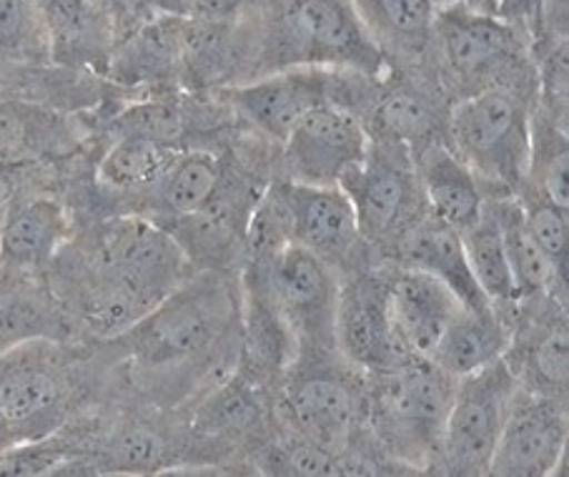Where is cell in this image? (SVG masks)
Segmentation results:
<instances>
[{"instance_id":"1","label":"cell","mask_w":569,"mask_h":477,"mask_svg":"<svg viewBox=\"0 0 569 477\" xmlns=\"http://www.w3.org/2000/svg\"><path fill=\"white\" fill-rule=\"evenodd\" d=\"M253 78L287 68L385 76L387 58L351 0H267L249 18Z\"/></svg>"},{"instance_id":"2","label":"cell","mask_w":569,"mask_h":477,"mask_svg":"<svg viewBox=\"0 0 569 477\" xmlns=\"http://www.w3.org/2000/svg\"><path fill=\"white\" fill-rule=\"evenodd\" d=\"M431 61L449 101L467 99L495 86L537 93L532 46L485 3L437 8Z\"/></svg>"},{"instance_id":"3","label":"cell","mask_w":569,"mask_h":477,"mask_svg":"<svg viewBox=\"0 0 569 477\" xmlns=\"http://www.w3.org/2000/svg\"><path fill=\"white\" fill-rule=\"evenodd\" d=\"M535 101V91L495 86L449 106V146L472 167L482 189L492 187L487 199L517 197L527 183Z\"/></svg>"},{"instance_id":"4","label":"cell","mask_w":569,"mask_h":477,"mask_svg":"<svg viewBox=\"0 0 569 477\" xmlns=\"http://www.w3.org/2000/svg\"><path fill=\"white\" fill-rule=\"evenodd\" d=\"M237 319V301L219 271L186 279L149 315L111 342H121L141 369H173L209 357Z\"/></svg>"},{"instance_id":"5","label":"cell","mask_w":569,"mask_h":477,"mask_svg":"<svg viewBox=\"0 0 569 477\" xmlns=\"http://www.w3.org/2000/svg\"><path fill=\"white\" fill-rule=\"evenodd\" d=\"M367 395V423L377 443L399 465L419 467L439 463L441 435L457 379L425 357L409 359L395 372L371 375Z\"/></svg>"},{"instance_id":"6","label":"cell","mask_w":569,"mask_h":477,"mask_svg":"<svg viewBox=\"0 0 569 477\" xmlns=\"http://www.w3.org/2000/svg\"><path fill=\"white\" fill-rule=\"evenodd\" d=\"M189 269L179 241L159 221L119 217L98 229L78 275L121 289L151 311L189 279Z\"/></svg>"},{"instance_id":"7","label":"cell","mask_w":569,"mask_h":477,"mask_svg":"<svg viewBox=\"0 0 569 477\" xmlns=\"http://www.w3.org/2000/svg\"><path fill=\"white\" fill-rule=\"evenodd\" d=\"M247 281L257 285L277 307L297 339L299 355L337 352L333 325L341 281L329 261L289 241L269 257H249Z\"/></svg>"},{"instance_id":"8","label":"cell","mask_w":569,"mask_h":477,"mask_svg":"<svg viewBox=\"0 0 569 477\" xmlns=\"http://www.w3.org/2000/svg\"><path fill=\"white\" fill-rule=\"evenodd\" d=\"M73 407V377L61 342L31 339L0 352V420L16 443L63 430Z\"/></svg>"},{"instance_id":"9","label":"cell","mask_w":569,"mask_h":477,"mask_svg":"<svg viewBox=\"0 0 569 477\" xmlns=\"http://www.w3.org/2000/svg\"><path fill=\"white\" fill-rule=\"evenodd\" d=\"M519 379L507 359L457 379L441 435L439 463L449 475H487Z\"/></svg>"},{"instance_id":"10","label":"cell","mask_w":569,"mask_h":477,"mask_svg":"<svg viewBox=\"0 0 569 477\" xmlns=\"http://www.w3.org/2000/svg\"><path fill=\"white\" fill-rule=\"evenodd\" d=\"M281 413L291 435L345 455L367 423V395L329 365V355L301 352L283 385Z\"/></svg>"},{"instance_id":"11","label":"cell","mask_w":569,"mask_h":477,"mask_svg":"<svg viewBox=\"0 0 569 477\" xmlns=\"http://www.w3.org/2000/svg\"><path fill=\"white\" fill-rule=\"evenodd\" d=\"M337 187L355 207L359 233L369 245L395 241L411 221L427 213L415 156L407 146L371 139L365 161L349 169Z\"/></svg>"},{"instance_id":"12","label":"cell","mask_w":569,"mask_h":477,"mask_svg":"<svg viewBox=\"0 0 569 477\" xmlns=\"http://www.w3.org/2000/svg\"><path fill=\"white\" fill-rule=\"evenodd\" d=\"M389 287L391 277L355 275L339 289L333 339L337 352L359 372L387 375L415 359L391 325Z\"/></svg>"},{"instance_id":"13","label":"cell","mask_w":569,"mask_h":477,"mask_svg":"<svg viewBox=\"0 0 569 477\" xmlns=\"http://www.w3.org/2000/svg\"><path fill=\"white\" fill-rule=\"evenodd\" d=\"M369 133L355 113L333 103H319L293 126L283 149L289 181L337 187L349 169L365 161Z\"/></svg>"},{"instance_id":"14","label":"cell","mask_w":569,"mask_h":477,"mask_svg":"<svg viewBox=\"0 0 569 477\" xmlns=\"http://www.w3.org/2000/svg\"><path fill=\"white\" fill-rule=\"evenodd\" d=\"M565 450V403L519 385L487 475L549 477L557 473Z\"/></svg>"},{"instance_id":"15","label":"cell","mask_w":569,"mask_h":477,"mask_svg":"<svg viewBox=\"0 0 569 477\" xmlns=\"http://www.w3.org/2000/svg\"><path fill=\"white\" fill-rule=\"evenodd\" d=\"M226 109L267 139L283 143L303 116L329 101V68H287L213 91Z\"/></svg>"},{"instance_id":"16","label":"cell","mask_w":569,"mask_h":477,"mask_svg":"<svg viewBox=\"0 0 569 477\" xmlns=\"http://www.w3.org/2000/svg\"><path fill=\"white\" fill-rule=\"evenodd\" d=\"M449 106L439 78L427 81L411 71V66H401L389 81L385 76L379 78L377 96L361 116V123L369 139L407 146L415 156L421 146L447 136Z\"/></svg>"},{"instance_id":"17","label":"cell","mask_w":569,"mask_h":477,"mask_svg":"<svg viewBox=\"0 0 569 477\" xmlns=\"http://www.w3.org/2000/svg\"><path fill=\"white\" fill-rule=\"evenodd\" d=\"M277 193L287 211L289 241L307 247L323 261L347 267L355 261L365 239L357 227V213L347 193L339 187H313V183L283 181Z\"/></svg>"},{"instance_id":"18","label":"cell","mask_w":569,"mask_h":477,"mask_svg":"<svg viewBox=\"0 0 569 477\" xmlns=\"http://www.w3.org/2000/svg\"><path fill=\"white\" fill-rule=\"evenodd\" d=\"M181 18L149 13L116 38L106 76L123 89H181Z\"/></svg>"},{"instance_id":"19","label":"cell","mask_w":569,"mask_h":477,"mask_svg":"<svg viewBox=\"0 0 569 477\" xmlns=\"http://www.w3.org/2000/svg\"><path fill=\"white\" fill-rule=\"evenodd\" d=\"M71 219L63 201L18 193L0 223V269L41 275L63 255Z\"/></svg>"},{"instance_id":"20","label":"cell","mask_w":569,"mask_h":477,"mask_svg":"<svg viewBox=\"0 0 569 477\" xmlns=\"http://www.w3.org/2000/svg\"><path fill=\"white\" fill-rule=\"evenodd\" d=\"M462 307L455 291L427 271L399 267L391 275V325L411 357L427 359Z\"/></svg>"},{"instance_id":"21","label":"cell","mask_w":569,"mask_h":477,"mask_svg":"<svg viewBox=\"0 0 569 477\" xmlns=\"http://www.w3.org/2000/svg\"><path fill=\"white\" fill-rule=\"evenodd\" d=\"M415 169L427 211L455 231H467L485 211V189L472 167L449 141H431L415 153Z\"/></svg>"},{"instance_id":"22","label":"cell","mask_w":569,"mask_h":477,"mask_svg":"<svg viewBox=\"0 0 569 477\" xmlns=\"http://www.w3.org/2000/svg\"><path fill=\"white\" fill-rule=\"evenodd\" d=\"M395 251L399 267L427 271L455 291L465 307H492L469 269L462 233L437 221L429 211L399 233L395 239Z\"/></svg>"},{"instance_id":"23","label":"cell","mask_w":569,"mask_h":477,"mask_svg":"<svg viewBox=\"0 0 569 477\" xmlns=\"http://www.w3.org/2000/svg\"><path fill=\"white\" fill-rule=\"evenodd\" d=\"M51 63L106 76L116 26L96 0H41Z\"/></svg>"},{"instance_id":"24","label":"cell","mask_w":569,"mask_h":477,"mask_svg":"<svg viewBox=\"0 0 569 477\" xmlns=\"http://www.w3.org/2000/svg\"><path fill=\"white\" fill-rule=\"evenodd\" d=\"M509 342H512V329L505 311L495 307H462L427 359L441 372L459 379L502 359Z\"/></svg>"},{"instance_id":"25","label":"cell","mask_w":569,"mask_h":477,"mask_svg":"<svg viewBox=\"0 0 569 477\" xmlns=\"http://www.w3.org/2000/svg\"><path fill=\"white\" fill-rule=\"evenodd\" d=\"M361 23L379 43L387 63L425 66L431 61V28L435 3L431 0H351Z\"/></svg>"},{"instance_id":"26","label":"cell","mask_w":569,"mask_h":477,"mask_svg":"<svg viewBox=\"0 0 569 477\" xmlns=\"http://www.w3.org/2000/svg\"><path fill=\"white\" fill-rule=\"evenodd\" d=\"M36 277L0 269V352L31 339L63 342L68 335L61 301L36 285Z\"/></svg>"},{"instance_id":"27","label":"cell","mask_w":569,"mask_h":477,"mask_svg":"<svg viewBox=\"0 0 569 477\" xmlns=\"http://www.w3.org/2000/svg\"><path fill=\"white\" fill-rule=\"evenodd\" d=\"M171 460L173 443L159 425L141 417H126L96 437L93 445H83L81 460L76 465H91L93 473L149 475L163 473L166 465H173Z\"/></svg>"},{"instance_id":"28","label":"cell","mask_w":569,"mask_h":477,"mask_svg":"<svg viewBox=\"0 0 569 477\" xmlns=\"http://www.w3.org/2000/svg\"><path fill=\"white\" fill-rule=\"evenodd\" d=\"M199 119L203 116H199L193 101L186 99L183 91H151L146 99L123 106L108 121V129H111L113 139L133 136V139H146L183 151V143L191 139Z\"/></svg>"},{"instance_id":"29","label":"cell","mask_w":569,"mask_h":477,"mask_svg":"<svg viewBox=\"0 0 569 477\" xmlns=\"http://www.w3.org/2000/svg\"><path fill=\"white\" fill-rule=\"evenodd\" d=\"M487 203L502 231L507 259L519 291V305L529 299L557 297V287H562L565 279L557 275V269L549 265L545 251L537 247L535 237L529 233L517 197L487 199Z\"/></svg>"},{"instance_id":"30","label":"cell","mask_w":569,"mask_h":477,"mask_svg":"<svg viewBox=\"0 0 569 477\" xmlns=\"http://www.w3.org/2000/svg\"><path fill=\"white\" fill-rule=\"evenodd\" d=\"M462 245L467 251L469 269H472L477 285L489 305L499 311H517L519 291L507 259L502 231H499V223L489 203H485L479 221L462 231Z\"/></svg>"},{"instance_id":"31","label":"cell","mask_w":569,"mask_h":477,"mask_svg":"<svg viewBox=\"0 0 569 477\" xmlns=\"http://www.w3.org/2000/svg\"><path fill=\"white\" fill-rule=\"evenodd\" d=\"M223 161L203 149H183L176 153L169 171L156 183L161 217H189L209 203L223 181Z\"/></svg>"},{"instance_id":"32","label":"cell","mask_w":569,"mask_h":477,"mask_svg":"<svg viewBox=\"0 0 569 477\" xmlns=\"http://www.w3.org/2000/svg\"><path fill=\"white\" fill-rule=\"evenodd\" d=\"M509 367L515 369L519 385L565 400L569 379V335L565 315L557 317L555 309L547 322L529 327L525 335L522 362Z\"/></svg>"},{"instance_id":"33","label":"cell","mask_w":569,"mask_h":477,"mask_svg":"<svg viewBox=\"0 0 569 477\" xmlns=\"http://www.w3.org/2000/svg\"><path fill=\"white\" fill-rule=\"evenodd\" d=\"M176 153L179 151L169 146L119 136L98 161L96 179L101 187L119 193L153 191L156 183L169 171Z\"/></svg>"},{"instance_id":"34","label":"cell","mask_w":569,"mask_h":477,"mask_svg":"<svg viewBox=\"0 0 569 477\" xmlns=\"http://www.w3.org/2000/svg\"><path fill=\"white\" fill-rule=\"evenodd\" d=\"M61 116L21 99H0V159L21 161L23 153L43 151L66 139Z\"/></svg>"},{"instance_id":"35","label":"cell","mask_w":569,"mask_h":477,"mask_svg":"<svg viewBox=\"0 0 569 477\" xmlns=\"http://www.w3.org/2000/svg\"><path fill=\"white\" fill-rule=\"evenodd\" d=\"M0 63H51L41 0H0Z\"/></svg>"},{"instance_id":"36","label":"cell","mask_w":569,"mask_h":477,"mask_svg":"<svg viewBox=\"0 0 569 477\" xmlns=\"http://www.w3.org/2000/svg\"><path fill=\"white\" fill-rule=\"evenodd\" d=\"M259 382L253 377H233L201 407L196 427L209 435H241L261 423Z\"/></svg>"},{"instance_id":"37","label":"cell","mask_w":569,"mask_h":477,"mask_svg":"<svg viewBox=\"0 0 569 477\" xmlns=\"http://www.w3.org/2000/svg\"><path fill=\"white\" fill-rule=\"evenodd\" d=\"M519 207H522L527 229L532 233L537 247L545 251L549 265L557 269V275L565 279L567 269V247H569V219L567 209L542 197L532 187H522L517 193Z\"/></svg>"},{"instance_id":"38","label":"cell","mask_w":569,"mask_h":477,"mask_svg":"<svg viewBox=\"0 0 569 477\" xmlns=\"http://www.w3.org/2000/svg\"><path fill=\"white\" fill-rule=\"evenodd\" d=\"M269 473L277 475H303V477H333L349 475L347 460L341 453H331L299 435H289V440L277 443L267 455Z\"/></svg>"},{"instance_id":"39","label":"cell","mask_w":569,"mask_h":477,"mask_svg":"<svg viewBox=\"0 0 569 477\" xmlns=\"http://www.w3.org/2000/svg\"><path fill=\"white\" fill-rule=\"evenodd\" d=\"M267 0H161L151 13H169L199 23L247 21Z\"/></svg>"},{"instance_id":"40","label":"cell","mask_w":569,"mask_h":477,"mask_svg":"<svg viewBox=\"0 0 569 477\" xmlns=\"http://www.w3.org/2000/svg\"><path fill=\"white\" fill-rule=\"evenodd\" d=\"M96 3L111 16V21L116 26V38L123 31H129L133 23H139L143 16H149L146 0H96Z\"/></svg>"},{"instance_id":"41","label":"cell","mask_w":569,"mask_h":477,"mask_svg":"<svg viewBox=\"0 0 569 477\" xmlns=\"http://www.w3.org/2000/svg\"><path fill=\"white\" fill-rule=\"evenodd\" d=\"M21 161L0 159V223H3L8 209H11V203L16 201L18 193H21Z\"/></svg>"},{"instance_id":"42","label":"cell","mask_w":569,"mask_h":477,"mask_svg":"<svg viewBox=\"0 0 569 477\" xmlns=\"http://www.w3.org/2000/svg\"><path fill=\"white\" fill-rule=\"evenodd\" d=\"M16 445V437L11 435V430L3 425V420H0V453H6L8 447Z\"/></svg>"},{"instance_id":"43","label":"cell","mask_w":569,"mask_h":477,"mask_svg":"<svg viewBox=\"0 0 569 477\" xmlns=\"http://www.w3.org/2000/svg\"><path fill=\"white\" fill-rule=\"evenodd\" d=\"M435 8H447V6H457V3H485V0H431Z\"/></svg>"}]
</instances>
